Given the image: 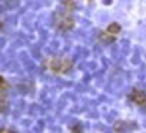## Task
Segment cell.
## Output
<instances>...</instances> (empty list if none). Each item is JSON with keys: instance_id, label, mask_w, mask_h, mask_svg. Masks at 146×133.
I'll return each instance as SVG.
<instances>
[{"instance_id": "6da1fadb", "label": "cell", "mask_w": 146, "mask_h": 133, "mask_svg": "<svg viewBox=\"0 0 146 133\" xmlns=\"http://www.w3.org/2000/svg\"><path fill=\"white\" fill-rule=\"evenodd\" d=\"M72 60L66 59V57H54L50 60V69L56 73H66L72 69Z\"/></svg>"}, {"instance_id": "7a4b0ae2", "label": "cell", "mask_w": 146, "mask_h": 133, "mask_svg": "<svg viewBox=\"0 0 146 133\" xmlns=\"http://www.w3.org/2000/svg\"><path fill=\"white\" fill-rule=\"evenodd\" d=\"M75 24V20L73 17L69 15V13H64V15H57L56 16V26L62 30H69L73 27Z\"/></svg>"}, {"instance_id": "3957f363", "label": "cell", "mask_w": 146, "mask_h": 133, "mask_svg": "<svg viewBox=\"0 0 146 133\" xmlns=\"http://www.w3.org/2000/svg\"><path fill=\"white\" fill-rule=\"evenodd\" d=\"M130 99L136 105H146V93L142 90H133L130 95Z\"/></svg>"}, {"instance_id": "277c9868", "label": "cell", "mask_w": 146, "mask_h": 133, "mask_svg": "<svg viewBox=\"0 0 146 133\" xmlns=\"http://www.w3.org/2000/svg\"><path fill=\"white\" fill-rule=\"evenodd\" d=\"M108 33H110V34H117V33H120V24H117V23H112V24H109V27H108Z\"/></svg>"}, {"instance_id": "5b68a950", "label": "cell", "mask_w": 146, "mask_h": 133, "mask_svg": "<svg viewBox=\"0 0 146 133\" xmlns=\"http://www.w3.org/2000/svg\"><path fill=\"white\" fill-rule=\"evenodd\" d=\"M100 39H102L103 42H106V43H112V42L115 40V36L106 32V33H102V34H100Z\"/></svg>"}, {"instance_id": "8992f818", "label": "cell", "mask_w": 146, "mask_h": 133, "mask_svg": "<svg viewBox=\"0 0 146 133\" xmlns=\"http://www.w3.org/2000/svg\"><path fill=\"white\" fill-rule=\"evenodd\" d=\"M7 87V83H6V80L3 79V77H0V89H6Z\"/></svg>"}, {"instance_id": "52a82bcc", "label": "cell", "mask_w": 146, "mask_h": 133, "mask_svg": "<svg viewBox=\"0 0 146 133\" xmlns=\"http://www.w3.org/2000/svg\"><path fill=\"white\" fill-rule=\"evenodd\" d=\"M73 132H75V133H82V127H80V126H75Z\"/></svg>"}, {"instance_id": "ba28073f", "label": "cell", "mask_w": 146, "mask_h": 133, "mask_svg": "<svg viewBox=\"0 0 146 133\" xmlns=\"http://www.w3.org/2000/svg\"><path fill=\"white\" fill-rule=\"evenodd\" d=\"M7 133H16V132H12V130H7Z\"/></svg>"}]
</instances>
